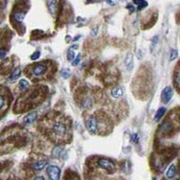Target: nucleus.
Segmentation results:
<instances>
[{
    "mask_svg": "<svg viewBox=\"0 0 180 180\" xmlns=\"http://www.w3.org/2000/svg\"><path fill=\"white\" fill-rule=\"evenodd\" d=\"M97 164L101 169H105L108 172H114L116 169L115 164L108 159H100L98 160Z\"/></svg>",
    "mask_w": 180,
    "mask_h": 180,
    "instance_id": "1",
    "label": "nucleus"
},
{
    "mask_svg": "<svg viewBox=\"0 0 180 180\" xmlns=\"http://www.w3.org/2000/svg\"><path fill=\"white\" fill-rule=\"evenodd\" d=\"M52 132H53V133L56 136H58V137H63L67 133V127H66V125L63 123L57 122L53 125V127H52Z\"/></svg>",
    "mask_w": 180,
    "mask_h": 180,
    "instance_id": "2",
    "label": "nucleus"
},
{
    "mask_svg": "<svg viewBox=\"0 0 180 180\" xmlns=\"http://www.w3.org/2000/svg\"><path fill=\"white\" fill-rule=\"evenodd\" d=\"M47 174L50 180H59L60 169L57 166H49L47 168Z\"/></svg>",
    "mask_w": 180,
    "mask_h": 180,
    "instance_id": "3",
    "label": "nucleus"
},
{
    "mask_svg": "<svg viewBox=\"0 0 180 180\" xmlns=\"http://www.w3.org/2000/svg\"><path fill=\"white\" fill-rule=\"evenodd\" d=\"M87 127L90 133H96L98 130V121H97L96 117H95V116L89 117L87 121Z\"/></svg>",
    "mask_w": 180,
    "mask_h": 180,
    "instance_id": "4",
    "label": "nucleus"
},
{
    "mask_svg": "<svg viewBox=\"0 0 180 180\" xmlns=\"http://www.w3.org/2000/svg\"><path fill=\"white\" fill-rule=\"evenodd\" d=\"M173 96V90L170 87H165L161 92V101L164 104H168Z\"/></svg>",
    "mask_w": 180,
    "mask_h": 180,
    "instance_id": "5",
    "label": "nucleus"
},
{
    "mask_svg": "<svg viewBox=\"0 0 180 180\" xmlns=\"http://www.w3.org/2000/svg\"><path fill=\"white\" fill-rule=\"evenodd\" d=\"M47 68H48V67H47V64L42 63V62L38 63V64H36V65L33 66V68H32V73H33L35 76L40 77V76H41V75L47 70Z\"/></svg>",
    "mask_w": 180,
    "mask_h": 180,
    "instance_id": "6",
    "label": "nucleus"
},
{
    "mask_svg": "<svg viewBox=\"0 0 180 180\" xmlns=\"http://www.w3.org/2000/svg\"><path fill=\"white\" fill-rule=\"evenodd\" d=\"M160 132L163 133V134H169L172 131H173V125L171 123L168 122V121H165L160 127Z\"/></svg>",
    "mask_w": 180,
    "mask_h": 180,
    "instance_id": "7",
    "label": "nucleus"
},
{
    "mask_svg": "<svg viewBox=\"0 0 180 180\" xmlns=\"http://www.w3.org/2000/svg\"><path fill=\"white\" fill-rule=\"evenodd\" d=\"M124 64L128 70H131L133 68V53H128L124 59Z\"/></svg>",
    "mask_w": 180,
    "mask_h": 180,
    "instance_id": "8",
    "label": "nucleus"
},
{
    "mask_svg": "<svg viewBox=\"0 0 180 180\" xmlns=\"http://www.w3.org/2000/svg\"><path fill=\"white\" fill-rule=\"evenodd\" d=\"M37 119V114L36 113H32L30 114H27L24 119H23V124H31L33 122H35V120Z\"/></svg>",
    "mask_w": 180,
    "mask_h": 180,
    "instance_id": "9",
    "label": "nucleus"
},
{
    "mask_svg": "<svg viewBox=\"0 0 180 180\" xmlns=\"http://www.w3.org/2000/svg\"><path fill=\"white\" fill-rule=\"evenodd\" d=\"M177 173H178L177 166H176L175 164H173V165H171V166L169 167V169H168V171H167V173H166V176H167L168 178H173L176 177Z\"/></svg>",
    "mask_w": 180,
    "mask_h": 180,
    "instance_id": "10",
    "label": "nucleus"
},
{
    "mask_svg": "<svg viewBox=\"0 0 180 180\" xmlns=\"http://www.w3.org/2000/svg\"><path fill=\"white\" fill-rule=\"evenodd\" d=\"M124 88L122 87H115L114 88L112 91H111V95L114 98H118L120 96H122L124 95Z\"/></svg>",
    "mask_w": 180,
    "mask_h": 180,
    "instance_id": "11",
    "label": "nucleus"
},
{
    "mask_svg": "<svg viewBox=\"0 0 180 180\" xmlns=\"http://www.w3.org/2000/svg\"><path fill=\"white\" fill-rule=\"evenodd\" d=\"M47 160H40V161H37V162H34L32 165V168L34 169V170H41L46 165H47Z\"/></svg>",
    "mask_w": 180,
    "mask_h": 180,
    "instance_id": "12",
    "label": "nucleus"
},
{
    "mask_svg": "<svg viewBox=\"0 0 180 180\" xmlns=\"http://www.w3.org/2000/svg\"><path fill=\"white\" fill-rule=\"evenodd\" d=\"M21 68L20 67H17L13 72H12V74L10 75V77H9V80L10 81H15L19 77H20V75H21Z\"/></svg>",
    "mask_w": 180,
    "mask_h": 180,
    "instance_id": "13",
    "label": "nucleus"
},
{
    "mask_svg": "<svg viewBox=\"0 0 180 180\" xmlns=\"http://www.w3.org/2000/svg\"><path fill=\"white\" fill-rule=\"evenodd\" d=\"M14 19L18 22V23H21L23 22L24 16H25V12H23L21 10H17L15 11V13L14 14Z\"/></svg>",
    "mask_w": 180,
    "mask_h": 180,
    "instance_id": "14",
    "label": "nucleus"
},
{
    "mask_svg": "<svg viewBox=\"0 0 180 180\" xmlns=\"http://www.w3.org/2000/svg\"><path fill=\"white\" fill-rule=\"evenodd\" d=\"M166 112L167 109L165 107H160L155 114V121H160L162 118V116L166 114Z\"/></svg>",
    "mask_w": 180,
    "mask_h": 180,
    "instance_id": "15",
    "label": "nucleus"
},
{
    "mask_svg": "<svg viewBox=\"0 0 180 180\" xmlns=\"http://www.w3.org/2000/svg\"><path fill=\"white\" fill-rule=\"evenodd\" d=\"M29 82L25 79H21L19 82V87L22 91H25L29 87Z\"/></svg>",
    "mask_w": 180,
    "mask_h": 180,
    "instance_id": "16",
    "label": "nucleus"
},
{
    "mask_svg": "<svg viewBox=\"0 0 180 180\" xmlns=\"http://www.w3.org/2000/svg\"><path fill=\"white\" fill-rule=\"evenodd\" d=\"M47 4L49 5L50 12L51 14H55V11H56V9H57V6H56L57 2H55V1H48Z\"/></svg>",
    "mask_w": 180,
    "mask_h": 180,
    "instance_id": "17",
    "label": "nucleus"
},
{
    "mask_svg": "<svg viewBox=\"0 0 180 180\" xmlns=\"http://www.w3.org/2000/svg\"><path fill=\"white\" fill-rule=\"evenodd\" d=\"M133 3L136 4V5H138V10H142V9L145 8V7L148 5V2H146V1H142V0L134 1Z\"/></svg>",
    "mask_w": 180,
    "mask_h": 180,
    "instance_id": "18",
    "label": "nucleus"
},
{
    "mask_svg": "<svg viewBox=\"0 0 180 180\" xmlns=\"http://www.w3.org/2000/svg\"><path fill=\"white\" fill-rule=\"evenodd\" d=\"M75 47V46H74ZM74 47H70L69 50H68V53H67V56H68V59L70 61V60H73L74 58H75V52H74V50L73 48Z\"/></svg>",
    "mask_w": 180,
    "mask_h": 180,
    "instance_id": "19",
    "label": "nucleus"
},
{
    "mask_svg": "<svg viewBox=\"0 0 180 180\" xmlns=\"http://www.w3.org/2000/svg\"><path fill=\"white\" fill-rule=\"evenodd\" d=\"M60 75L62 78H69V76H70V70L69 69H63L61 71H60Z\"/></svg>",
    "mask_w": 180,
    "mask_h": 180,
    "instance_id": "20",
    "label": "nucleus"
},
{
    "mask_svg": "<svg viewBox=\"0 0 180 180\" xmlns=\"http://www.w3.org/2000/svg\"><path fill=\"white\" fill-rule=\"evenodd\" d=\"M61 151H62V148H61V147H56V148L53 150V151H52V155H53V157H55V158H59V155H60V153H61Z\"/></svg>",
    "mask_w": 180,
    "mask_h": 180,
    "instance_id": "21",
    "label": "nucleus"
},
{
    "mask_svg": "<svg viewBox=\"0 0 180 180\" xmlns=\"http://www.w3.org/2000/svg\"><path fill=\"white\" fill-rule=\"evenodd\" d=\"M174 82H176V87L178 90V87H179V71H178V69L176 72V77H174Z\"/></svg>",
    "mask_w": 180,
    "mask_h": 180,
    "instance_id": "22",
    "label": "nucleus"
},
{
    "mask_svg": "<svg viewBox=\"0 0 180 180\" xmlns=\"http://www.w3.org/2000/svg\"><path fill=\"white\" fill-rule=\"evenodd\" d=\"M170 58H169V59L170 60H173V59H175L177 57H178V51L176 50H171V52H170V56H169Z\"/></svg>",
    "mask_w": 180,
    "mask_h": 180,
    "instance_id": "23",
    "label": "nucleus"
},
{
    "mask_svg": "<svg viewBox=\"0 0 180 180\" xmlns=\"http://www.w3.org/2000/svg\"><path fill=\"white\" fill-rule=\"evenodd\" d=\"M41 56V52L38 50V51H35L34 53H32V55H31V59H32V60H35V59H39V57Z\"/></svg>",
    "mask_w": 180,
    "mask_h": 180,
    "instance_id": "24",
    "label": "nucleus"
},
{
    "mask_svg": "<svg viewBox=\"0 0 180 180\" xmlns=\"http://www.w3.org/2000/svg\"><path fill=\"white\" fill-rule=\"evenodd\" d=\"M80 59H81V55L78 54V55L77 56V58L74 59L72 60V65H73V66H77V65L78 64V62L80 61Z\"/></svg>",
    "mask_w": 180,
    "mask_h": 180,
    "instance_id": "25",
    "label": "nucleus"
},
{
    "mask_svg": "<svg viewBox=\"0 0 180 180\" xmlns=\"http://www.w3.org/2000/svg\"><path fill=\"white\" fill-rule=\"evenodd\" d=\"M131 141H132L133 142H134V143L138 142V141H139V137H138V134H136V133L133 134V135L131 136Z\"/></svg>",
    "mask_w": 180,
    "mask_h": 180,
    "instance_id": "26",
    "label": "nucleus"
},
{
    "mask_svg": "<svg viewBox=\"0 0 180 180\" xmlns=\"http://www.w3.org/2000/svg\"><path fill=\"white\" fill-rule=\"evenodd\" d=\"M91 105H92V101H91L90 99H86V100L84 101V104H83V105H84L85 107H89Z\"/></svg>",
    "mask_w": 180,
    "mask_h": 180,
    "instance_id": "27",
    "label": "nucleus"
},
{
    "mask_svg": "<svg viewBox=\"0 0 180 180\" xmlns=\"http://www.w3.org/2000/svg\"><path fill=\"white\" fill-rule=\"evenodd\" d=\"M5 104V98H4V96L0 95V109L4 107Z\"/></svg>",
    "mask_w": 180,
    "mask_h": 180,
    "instance_id": "28",
    "label": "nucleus"
},
{
    "mask_svg": "<svg viewBox=\"0 0 180 180\" xmlns=\"http://www.w3.org/2000/svg\"><path fill=\"white\" fill-rule=\"evenodd\" d=\"M5 50H0V59H2V58H4L5 56Z\"/></svg>",
    "mask_w": 180,
    "mask_h": 180,
    "instance_id": "29",
    "label": "nucleus"
},
{
    "mask_svg": "<svg viewBox=\"0 0 180 180\" xmlns=\"http://www.w3.org/2000/svg\"><path fill=\"white\" fill-rule=\"evenodd\" d=\"M127 7H128V9L131 11V13H133V12L134 11V8H133V5H128Z\"/></svg>",
    "mask_w": 180,
    "mask_h": 180,
    "instance_id": "30",
    "label": "nucleus"
},
{
    "mask_svg": "<svg viewBox=\"0 0 180 180\" xmlns=\"http://www.w3.org/2000/svg\"><path fill=\"white\" fill-rule=\"evenodd\" d=\"M32 180H45V178H44L43 177H36L34 179Z\"/></svg>",
    "mask_w": 180,
    "mask_h": 180,
    "instance_id": "31",
    "label": "nucleus"
},
{
    "mask_svg": "<svg viewBox=\"0 0 180 180\" xmlns=\"http://www.w3.org/2000/svg\"><path fill=\"white\" fill-rule=\"evenodd\" d=\"M0 4H1V2H0Z\"/></svg>",
    "mask_w": 180,
    "mask_h": 180,
    "instance_id": "32",
    "label": "nucleus"
},
{
    "mask_svg": "<svg viewBox=\"0 0 180 180\" xmlns=\"http://www.w3.org/2000/svg\"><path fill=\"white\" fill-rule=\"evenodd\" d=\"M0 180H1V179H0Z\"/></svg>",
    "mask_w": 180,
    "mask_h": 180,
    "instance_id": "33",
    "label": "nucleus"
}]
</instances>
